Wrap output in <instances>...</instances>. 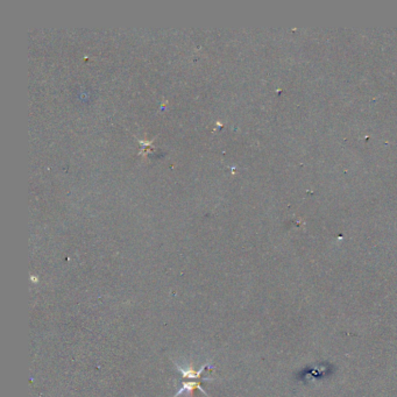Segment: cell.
<instances>
[{"label": "cell", "instance_id": "obj_2", "mask_svg": "<svg viewBox=\"0 0 397 397\" xmlns=\"http://www.w3.org/2000/svg\"><path fill=\"white\" fill-rule=\"evenodd\" d=\"M196 389L201 390V392L204 394L207 397H210V395L205 392V389H203L202 386H201V382L198 381H191V382H183V384H182V388L178 390L177 393L175 394V396L173 397H179L182 395V394H188L190 397L192 396L193 392H195Z\"/></svg>", "mask_w": 397, "mask_h": 397}, {"label": "cell", "instance_id": "obj_1", "mask_svg": "<svg viewBox=\"0 0 397 397\" xmlns=\"http://www.w3.org/2000/svg\"><path fill=\"white\" fill-rule=\"evenodd\" d=\"M176 364V368H177L179 372L182 373V375H183L184 379H199L201 378L202 373L204 372L205 368H212V364L211 363H204L203 366L201 367V369L196 370L193 367L191 366H188V367H182L181 364L178 363H175Z\"/></svg>", "mask_w": 397, "mask_h": 397}]
</instances>
